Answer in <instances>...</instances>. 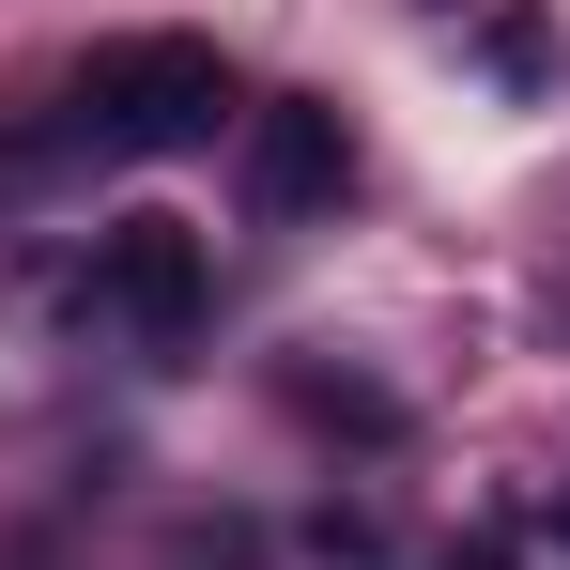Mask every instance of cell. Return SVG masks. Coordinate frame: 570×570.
<instances>
[{"instance_id":"cell-4","label":"cell","mask_w":570,"mask_h":570,"mask_svg":"<svg viewBox=\"0 0 570 570\" xmlns=\"http://www.w3.org/2000/svg\"><path fill=\"white\" fill-rule=\"evenodd\" d=\"M448 570H509V556H493V540H463V556H448Z\"/></svg>"},{"instance_id":"cell-1","label":"cell","mask_w":570,"mask_h":570,"mask_svg":"<svg viewBox=\"0 0 570 570\" xmlns=\"http://www.w3.org/2000/svg\"><path fill=\"white\" fill-rule=\"evenodd\" d=\"M78 124H94L108 155H200L247 108H232V62L200 31H108L94 62H78Z\"/></svg>"},{"instance_id":"cell-2","label":"cell","mask_w":570,"mask_h":570,"mask_svg":"<svg viewBox=\"0 0 570 570\" xmlns=\"http://www.w3.org/2000/svg\"><path fill=\"white\" fill-rule=\"evenodd\" d=\"M78 293H94V324H124V340L170 355V340L200 324V232H186V216H108Z\"/></svg>"},{"instance_id":"cell-3","label":"cell","mask_w":570,"mask_h":570,"mask_svg":"<svg viewBox=\"0 0 570 570\" xmlns=\"http://www.w3.org/2000/svg\"><path fill=\"white\" fill-rule=\"evenodd\" d=\"M340 186H355V139H340V108H324V94L247 108V200H263V216H324Z\"/></svg>"},{"instance_id":"cell-5","label":"cell","mask_w":570,"mask_h":570,"mask_svg":"<svg viewBox=\"0 0 570 570\" xmlns=\"http://www.w3.org/2000/svg\"><path fill=\"white\" fill-rule=\"evenodd\" d=\"M556 540H570V493H556Z\"/></svg>"}]
</instances>
